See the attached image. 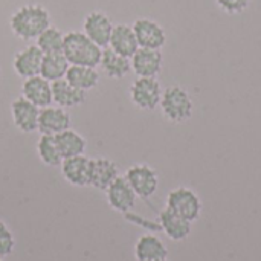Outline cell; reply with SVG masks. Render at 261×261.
Here are the masks:
<instances>
[{"label":"cell","mask_w":261,"mask_h":261,"mask_svg":"<svg viewBox=\"0 0 261 261\" xmlns=\"http://www.w3.org/2000/svg\"><path fill=\"white\" fill-rule=\"evenodd\" d=\"M50 26L49 11L38 3L20 6L9 18L12 34L21 40H35L46 28Z\"/></svg>","instance_id":"1"},{"label":"cell","mask_w":261,"mask_h":261,"mask_svg":"<svg viewBox=\"0 0 261 261\" xmlns=\"http://www.w3.org/2000/svg\"><path fill=\"white\" fill-rule=\"evenodd\" d=\"M63 54L70 64L98 67L102 47L95 44L83 31H70L64 34Z\"/></svg>","instance_id":"2"},{"label":"cell","mask_w":261,"mask_h":261,"mask_svg":"<svg viewBox=\"0 0 261 261\" xmlns=\"http://www.w3.org/2000/svg\"><path fill=\"white\" fill-rule=\"evenodd\" d=\"M161 109L164 116L174 124L185 122L193 115V99L182 86H170L162 92Z\"/></svg>","instance_id":"3"},{"label":"cell","mask_w":261,"mask_h":261,"mask_svg":"<svg viewBox=\"0 0 261 261\" xmlns=\"http://www.w3.org/2000/svg\"><path fill=\"white\" fill-rule=\"evenodd\" d=\"M167 208L193 223L202 214V200L191 188L179 187L168 193Z\"/></svg>","instance_id":"4"},{"label":"cell","mask_w":261,"mask_h":261,"mask_svg":"<svg viewBox=\"0 0 261 261\" xmlns=\"http://www.w3.org/2000/svg\"><path fill=\"white\" fill-rule=\"evenodd\" d=\"M162 87L158 78H136L130 86V99L141 110H154L161 104Z\"/></svg>","instance_id":"5"},{"label":"cell","mask_w":261,"mask_h":261,"mask_svg":"<svg viewBox=\"0 0 261 261\" xmlns=\"http://www.w3.org/2000/svg\"><path fill=\"white\" fill-rule=\"evenodd\" d=\"M127 182L133 188L138 197L141 199H150L159 187V177L158 173L145 164H136L132 165L127 171L125 176Z\"/></svg>","instance_id":"6"},{"label":"cell","mask_w":261,"mask_h":261,"mask_svg":"<svg viewBox=\"0 0 261 261\" xmlns=\"http://www.w3.org/2000/svg\"><path fill=\"white\" fill-rule=\"evenodd\" d=\"M132 28L139 47L161 50L167 43V34L164 28L151 18H138Z\"/></svg>","instance_id":"7"},{"label":"cell","mask_w":261,"mask_h":261,"mask_svg":"<svg viewBox=\"0 0 261 261\" xmlns=\"http://www.w3.org/2000/svg\"><path fill=\"white\" fill-rule=\"evenodd\" d=\"M106 197H107L109 206L122 214L132 211L138 199L136 193L133 191V188L130 187V184L127 182L124 176H118L109 185V188L106 190Z\"/></svg>","instance_id":"8"},{"label":"cell","mask_w":261,"mask_h":261,"mask_svg":"<svg viewBox=\"0 0 261 261\" xmlns=\"http://www.w3.org/2000/svg\"><path fill=\"white\" fill-rule=\"evenodd\" d=\"M113 23L110 17L102 11H92L86 15L83 21V32L99 47H107L113 31Z\"/></svg>","instance_id":"9"},{"label":"cell","mask_w":261,"mask_h":261,"mask_svg":"<svg viewBox=\"0 0 261 261\" xmlns=\"http://www.w3.org/2000/svg\"><path fill=\"white\" fill-rule=\"evenodd\" d=\"M132 70L139 78H156L162 70L164 57L161 50L139 47L130 58Z\"/></svg>","instance_id":"10"},{"label":"cell","mask_w":261,"mask_h":261,"mask_svg":"<svg viewBox=\"0 0 261 261\" xmlns=\"http://www.w3.org/2000/svg\"><path fill=\"white\" fill-rule=\"evenodd\" d=\"M40 109L31 101L18 96L11 104V118L14 125L23 133H34L38 128Z\"/></svg>","instance_id":"11"},{"label":"cell","mask_w":261,"mask_h":261,"mask_svg":"<svg viewBox=\"0 0 261 261\" xmlns=\"http://www.w3.org/2000/svg\"><path fill=\"white\" fill-rule=\"evenodd\" d=\"M70 128V115L66 109L58 106H47L40 109L38 115V132L41 135H58Z\"/></svg>","instance_id":"12"},{"label":"cell","mask_w":261,"mask_h":261,"mask_svg":"<svg viewBox=\"0 0 261 261\" xmlns=\"http://www.w3.org/2000/svg\"><path fill=\"white\" fill-rule=\"evenodd\" d=\"M43 52L38 49L37 44H29L24 49L18 50L12 58V69L14 72L26 80L35 75H40L41 61H43Z\"/></svg>","instance_id":"13"},{"label":"cell","mask_w":261,"mask_h":261,"mask_svg":"<svg viewBox=\"0 0 261 261\" xmlns=\"http://www.w3.org/2000/svg\"><path fill=\"white\" fill-rule=\"evenodd\" d=\"M21 96L35 104L38 109L52 106V83L41 75L26 78L21 84Z\"/></svg>","instance_id":"14"},{"label":"cell","mask_w":261,"mask_h":261,"mask_svg":"<svg viewBox=\"0 0 261 261\" xmlns=\"http://www.w3.org/2000/svg\"><path fill=\"white\" fill-rule=\"evenodd\" d=\"M61 174L64 180L73 187H89L90 180V159L84 154L61 161Z\"/></svg>","instance_id":"15"},{"label":"cell","mask_w":261,"mask_h":261,"mask_svg":"<svg viewBox=\"0 0 261 261\" xmlns=\"http://www.w3.org/2000/svg\"><path fill=\"white\" fill-rule=\"evenodd\" d=\"M119 176L118 165L107 158L90 159V180L89 187L106 191L109 185Z\"/></svg>","instance_id":"16"},{"label":"cell","mask_w":261,"mask_h":261,"mask_svg":"<svg viewBox=\"0 0 261 261\" xmlns=\"http://www.w3.org/2000/svg\"><path fill=\"white\" fill-rule=\"evenodd\" d=\"M107 47H110L112 50H115L116 54H119L122 57L132 58L135 55V52L139 49L133 28L128 24H124V23L115 24Z\"/></svg>","instance_id":"17"},{"label":"cell","mask_w":261,"mask_h":261,"mask_svg":"<svg viewBox=\"0 0 261 261\" xmlns=\"http://www.w3.org/2000/svg\"><path fill=\"white\" fill-rule=\"evenodd\" d=\"M159 225L165 236L173 242H182L191 234V222L165 208L159 214Z\"/></svg>","instance_id":"18"},{"label":"cell","mask_w":261,"mask_h":261,"mask_svg":"<svg viewBox=\"0 0 261 261\" xmlns=\"http://www.w3.org/2000/svg\"><path fill=\"white\" fill-rule=\"evenodd\" d=\"M135 257L138 261L167 260L168 249H167L165 243L158 236L144 234L136 240Z\"/></svg>","instance_id":"19"},{"label":"cell","mask_w":261,"mask_h":261,"mask_svg":"<svg viewBox=\"0 0 261 261\" xmlns=\"http://www.w3.org/2000/svg\"><path fill=\"white\" fill-rule=\"evenodd\" d=\"M52 101L55 106L63 109L76 107L86 101V92L73 87L66 81V78H63L52 83Z\"/></svg>","instance_id":"20"},{"label":"cell","mask_w":261,"mask_h":261,"mask_svg":"<svg viewBox=\"0 0 261 261\" xmlns=\"http://www.w3.org/2000/svg\"><path fill=\"white\" fill-rule=\"evenodd\" d=\"M99 66H101L102 72L109 78H113V80H121V78H124L132 70L130 58L116 54L110 47H104L102 49Z\"/></svg>","instance_id":"21"},{"label":"cell","mask_w":261,"mask_h":261,"mask_svg":"<svg viewBox=\"0 0 261 261\" xmlns=\"http://www.w3.org/2000/svg\"><path fill=\"white\" fill-rule=\"evenodd\" d=\"M64 78L67 83H70L73 87H76L83 92H89V90L95 89L99 83V73H98L96 67H90V66L70 64Z\"/></svg>","instance_id":"22"},{"label":"cell","mask_w":261,"mask_h":261,"mask_svg":"<svg viewBox=\"0 0 261 261\" xmlns=\"http://www.w3.org/2000/svg\"><path fill=\"white\" fill-rule=\"evenodd\" d=\"M55 142L60 150V154L63 159L73 158V156H81L86 151L87 142L86 139L72 128H67L58 135H55Z\"/></svg>","instance_id":"23"},{"label":"cell","mask_w":261,"mask_h":261,"mask_svg":"<svg viewBox=\"0 0 261 261\" xmlns=\"http://www.w3.org/2000/svg\"><path fill=\"white\" fill-rule=\"evenodd\" d=\"M70 63L64 57L63 52H52V54H44L43 61H41V69L40 75L46 78L47 81L54 83L58 80H63L67 73Z\"/></svg>","instance_id":"24"},{"label":"cell","mask_w":261,"mask_h":261,"mask_svg":"<svg viewBox=\"0 0 261 261\" xmlns=\"http://www.w3.org/2000/svg\"><path fill=\"white\" fill-rule=\"evenodd\" d=\"M37 154L40 161L47 167H60L61 165V154L55 142V136L52 135H40L37 141Z\"/></svg>","instance_id":"25"},{"label":"cell","mask_w":261,"mask_h":261,"mask_svg":"<svg viewBox=\"0 0 261 261\" xmlns=\"http://www.w3.org/2000/svg\"><path fill=\"white\" fill-rule=\"evenodd\" d=\"M35 44L38 46V49L43 54H52V52H63V43H64V34L55 28V26H49L46 28L37 38H35Z\"/></svg>","instance_id":"26"},{"label":"cell","mask_w":261,"mask_h":261,"mask_svg":"<svg viewBox=\"0 0 261 261\" xmlns=\"http://www.w3.org/2000/svg\"><path fill=\"white\" fill-rule=\"evenodd\" d=\"M15 239L12 231L8 228L5 222L0 220V258H6L14 252Z\"/></svg>","instance_id":"27"},{"label":"cell","mask_w":261,"mask_h":261,"mask_svg":"<svg viewBox=\"0 0 261 261\" xmlns=\"http://www.w3.org/2000/svg\"><path fill=\"white\" fill-rule=\"evenodd\" d=\"M216 2H217L219 8L228 14H240L251 3V0H216Z\"/></svg>","instance_id":"28"},{"label":"cell","mask_w":261,"mask_h":261,"mask_svg":"<svg viewBox=\"0 0 261 261\" xmlns=\"http://www.w3.org/2000/svg\"><path fill=\"white\" fill-rule=\"evenodd\" d=\"M156 261H167V260H156Z\"/></svg>","instance_id":"29"},{"label":"cell","mask_w":261,"mask_h":261,"mask_svg":"<svg viewBox=\"0 0 261 261\" xmlns=\"http://www.w3.org/2000/svg\"><path fill=\"white\" fill-rule=\"evenodd\" d=\"M0 261H3V260H0Z\"/></svg>","instance_id":"30"}]
</instances>
